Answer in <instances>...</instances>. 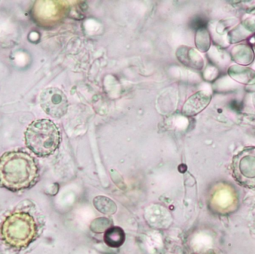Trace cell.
<instances>
[{"label":"cell","instance_id":"1","mask_svg":"<svg viewBox=\"0 0 255 254\" xmlns=\"http://www.w3.org/2000/svg\"><path fill=\"white\" fill-rule=\"evenodd\" d=\"M39 169L33 157L21 151L0 158V186L11 192L29 189L37 182Z\"/></svg>","mask_w":255,"mask_h":254},{"label":"cell","instance_id":"2","mask_svg":"<svg viewBox=\"0 0 255 254\" xmlns=\"http://www.w3.org/2000/svg\"><path fill=\"white\" fill-rule=\"evenodd\" d=\"M61 135L59 128L50 119H37L31 122L25 132L28 149L40 158L53 155L59 147Z\"/></svg>","mask_w":255,"mask_h":254},{"label":"cell","instance_id":"3","mask_svg":"<svg viewBox=\"0 0 255 254\" xmlns=\"http://www.w3.org/2000/svg\"><path fill=\"white\" fill-rule=\"evenodd\" d=\"M3 241L13 249L28 247L37 235L35 219L26 212H14L7 216L1 228Z\"/></svg>","mask_w":255,"mask_h":254},{"label":"cell","instance_id":"4","mask_svg":"<svg viewBox=\"0 0 255 254\" xmlns=\"http://www.w3.org/2000/svg\"><path fill=\"white\" fill-rule=\"evenodd\" d=\"M232 171L238 184L255 189V146L244 148L234 156Z\"/></svg>","mask_w":255,"mask_h":254},{"label":"cell","instance_id":"5","mask_svg":"<svg viewBox=\"0 0 255 254\" xmlns=\"http://www.w3.org/2000/svg\"><path fill=\"white\" fill-rule=\"evenodd\" d=\"M40 107L53 118H61L67 113L69 102L62 90L57 87H48L40 95Z\"/></svg>","mask_w":255,"mask_h":254},{"label":"cell","instance_id":"6","mask_svg":"<svg viewBox=\"0 0 255 254\" xmlns=\"http://www.w3.org/2000/svg\"><path fill=\"white\" fill-rule=\"evenodd\" d=\"M211 101L209 92L201 90L192 95L184 103L182 113L184 116H193L205 110Z\"/></svg>","mask_w":255,"mask_h":254},{"label":"cell","instance_id":"7","mask_svg":"<svg viewBox=\"0 0 255 254\" xmlns=\"http://www.w3.org/2000/svg\"><path fill=\"white\" fill-rule=\"evenodd\" d=\"M126 234L120 227H112L104 234V242L109 247L118 249L124 245Z\"/></svg>","mask_w":255,"mask_h":254}]
</instances>
